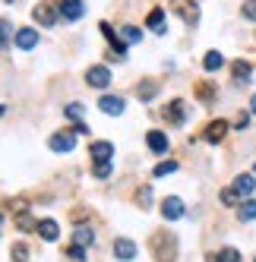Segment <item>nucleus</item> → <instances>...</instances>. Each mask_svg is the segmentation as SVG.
<instances>
[{
	"mask_svg": "<svg viewBox=\"0 0 256 262\" xmlns=\"http://www.w3.org/2000/svg\"><path fill=\"white\" fill-rule=\"evenodd\" d=\"M57 13L60 10H54L51 4H38V7L32 10V16H35V23H38V26H57Z\"/></svg>",
	"mask_w": 256,
	"mask_h": 262,
	"instance_id": "4",
	"label": "nucleus"
},
{
	"mask_svg": "<svg viewBox=\"0 0 256 262\" xmlns=\"http://www.w3.org/2000/svg\"><path fill=\"white\" fill-rule=\"evenodd\" d=\"M57 10H60V16L63 19H82V13H86V7H82V0H60L57 4Z\"/></svg>",
	"mask_w": 256,
	"mask_h": 262,
	"instance_id": "7",
	"label": "nucleus"
},
{
	"mask_svg": "<svg viewBox=\"0 0 256 262\" xmlns=\"http://www.w3.org/2000/svg\"><path fill=\"white\" fill-rule=\"evenodd\" d=\"M164 120H171L174 126H180V123H184V101H171L168 107H164Z\"/></svg>",
	"mask_w": 256,
	"mask_h": 262,
	"instance_id": "15",
	"label": "nucleus"
},
{
	"mask_svg": "<svg viewBox=\"0 0 256 262\" xmlns=\"http://www.w3.org/2000/svg\"><path fill=\"white\" fill-rule=\"evenodd\" d=\"M241 16L250 19V23H256V0H247V4L241 7Z\"/></svg>",
	"mask_w": 256,
	"mask_h": 262,
	"instance_id": "31",
	"label": "nucleus"
},
{
	"mask_svg": "<svg viewBox=\"0 0 256 262\" xmlns=\"http://www.w3.org/2000/svg\"><path fill=\"white\" fill-rule=\"evenodd\" d=\"M145 145H149L155 155H164V152H168V145H171V142H168V136H164L161 129H152V133L145 136Z\"/></svg>",
	"mask_w": 256,
	"mask_h": 262,
	"instance_id": "11",
	"label": "nucleus"
},
{
	"mask_svg": "<svg viewBox=\"0 0 256 262\" xmlns=\"http://www.w3.org/2000/svg\"><path fill=\"white\" fill-rule=\"evenodd\" d=\"M38 234H41L45 240H57V234H60V228H57V221H51V218L38 221Z\"/></svg>",
	"mask_w": 256,
	"mask_h": 262,
	"instance_id": "20",
	"label": "nucleus"
},
{
	"mask_svg": "<svg viewBox=\"0 0 256 262\" xmlns=\"http://www.w3.org/2000/svg\"><path fill=\"white\" fill-rule=\"evenodd\" d=\"M67 256H70L73 262H82V259H86V247H79V243H70V247H67Z\"/></svg>",
	"mask_w": 256,
	"mask_h": 262,
	"instance_id": "27",
	"label": "nucleus"
},
{
	"mask_svg": "<svg viewBox=\"0 0 256 262\" xmlns=\"http://www.w3.org/2000/svg\"><path fill=\"white\" fill-rule=\"evenodd\" d=\"M86 82L92 85V89H108V85H111V70H108L104 63L89 67V70H86Z\"/></svg>",
	"mask_w": 256,
	"mask_h": 262,
	"instance_id": "2",
	"label": "nucleus"
},
{
	"mask_svg": "<svg viewBox=\"0 0 256 262\" xmlns=\"http://www.w3.org/2000/svg\"><path fill=\"white\" fill-rule=\"evenodd\" d=\"M152 253L158 262H174L177 259V237L171 231H155L152 234Z\"/></svg>",
	"mask_w": 256,
	"mask_h": 262,
	"instance_id": "1",
	"label": "nucleus"
},
{
	"mask_svg": "<svg viewBox=\"0 0 256 262\" xmlns=\"http://www.w3.org/2000/svg\"><path fill=\"white\" fill-rule=\"evenodd\" d=\"M13 41H16V48H19V51H32L35 45H38V32H35V29H19Z\"/></svg>",
	"mask_w": 256,
	"mask_h": 262,
	"instance_id": "10",
	"label": "nucleus"
},
{
	"mask_svg": "<svg viewBox=\"0 0 256 262\" xmlns=\"http://www.w3.org/2000/svg\"><path fill=\"white\" fill-rule=\"evenodd\" d=\"M73 243H79V247H92V243H95V231L89 228V224H79V228L73 231Z\"/></svg>",
	"mask_w": 256,
	"mask_h": 262,
	"instance_id": "16",
	"label": "nucleus"
},
{
	"mask_svg": "<svg viewBox=\"0 0 256 262\" xmlns=\"http://www.w3.org/2000/svg\"><path fill=\"white\" fill-rule=\"evenodd\" d=\"M177 171V161H161L158 167H155V177H168V174H174Z\"/></svg>",
	"mask_w": 256,
	"mask_h": 262,
	"instance_id": "28",
	"label": "nucleus"
},
{
	"mask_svg": "<svg viewBox=\"0 0 256 262\" xmlns=\"http://www.w3.org/2000/svg\"><path fill=\"white\" fill-rule=\"evenodd\" d=\"M237 199H241V193L234 190V186H228V190H222V205H228V209H234Z\"/></svg>",
	"mask_w": 256,
	"mask_h": 262,
	"instance_id": "25",
	"label": "nucleus"
},
{
	"mask_svg": "<svg viewBox=\"0 0 256 262\" xmlns=\"http://www.w3.org/2000/svg\"><path fill=\"white\" fill-rule=\"evenodd\" d=\"M222 67H225V57L218 51H209L206 57H203V70L206 73H215V70H222Z\"/></svg>",
	"mask_w": 256,
	"mask_h": 262,
	"instance_id": "19",
	"label": "nucleus"
},
{
	"mask_svg": "<svg viewBox=\"0 0 256 262\" xmlns=\"http://www.w3.org/2000/svg\"><path fill=\"white\" fill-rule=\"evenodd\" d=\"M120 38H123L126 45H136V41H142V32H139L136 26H120Z\"/></svg>",
	"mask_w": 256,
	"mask_h": 262,
	"instance_id": "22",
	"label": "nucleus"
},
{
	"mask_svg": "<svg viewBox=\"0 0 256 262\" xmlns=\"http://www.w3.org/2000/svg\"><path fill=\"white\" fill-rule=\"evenodd\" d=\"M0 224H4V215H0Z\"/></svg>",
	"mask_w": 256,
	"mask_h": 262,
	"instance_id": "39",
	"label": "nucleus"
},
{
	"mask_svg": "<svg viewBox=\"0 0 256 262\" xmlns=\"http://www.w3.org/2000/svg\"><path fill=\"white\" fill-rule=\"evenodd\" d=\"M98 107H101V114H123V107H126V101L120 98V95H101L98 98Z\"/></svg>",
	"mask_w": 256,
	"mask_h": 262,
	"instance_id": "8",
	"label": "nucleus"
},
{
	"mask_svg": "<svg viewBox=\"0 0 256 262\" xmlns=\"http://www.w3.org/2000/svg\"><path fill=\"white\" fill-rule=\"evenodd\" d=\"M225 133H228V123H225V120H212V123L206 126V142H212V145L222 142Z\"/></svg>",
	"mask_w": 256,
	"mask_h": 262,
	"instance_id": "13",
	"label": "nucleus"
},
{
	"mask_svg": "<svg viewBox=\"0 0 256 262\" xmlns=\"http://www.w3.org/2000/svg\"><path fill=\"white\" fill-rule=\"evenodd\" d=\"M13 259L16 262H29V247H26V243H16V247H13Z\"/></svg>",
	"mask_w": 256,
	"mask_h": 262,
	"instance_id": "32",
	"label": "nucleus"
},
{
	"mask_svg": "<svg viewBox=\"0 0 256 262\" xmlns=\"http://www.w3.org/2000/svg\"><path fill=\"white\" fill-rule=\"evenodd\" d=\"M48 145H51V152H73V145H76V136L73 133H54L51 139H48Z\"/></svg>",
	"mask_w": 256,
	"mask_h": 262,
	"instance_id": "5",
	"label": "nucleus"
},
{
	"mask_svg": "<svg viewBox=\"0 0 256 262\" xmlns=\"http://www.w3.org/2000/svg\"><path fill=\"white\" fill-rule=\"evenodd\" d=\"M250 114H253V117H256V95H253V98H250Z\"/></svg>",
	"mask_w": 256,
	"mask_h": 262,
	"instance_id": "37",
	"label": "nucleus"
},
{
	"mask_svg": "<svg viewBox=\"0 0 256 262\" xmlns=\"http://www.w3.org/2000/svg\"><path fill=\"white\" fill-rule=\"evenodd\" d=\"M196 95H199V98H203V101H212V98H215V89L203 82V85H196Z\"/></svg>",
	"mask_w": 256,
	"mask_h": 262,
	"instance_id": "33",
	"label": "nucleus"
},
{
	"mask_svg": "<svg viewBox=\"0 0 256 262\" xmlns=\"http://www.w3.org/2000/svg\"><path fill=\"white\" fill-rule=\"evenodd\" d=\"M136 205L139 209H152V186H142L136 193Z\"/></svg>",
	"mask_w": 256,
	"mask_h": 262,
	"instance_id": "24",
	"label": "nucleus"
},
{
	"mask_svg": "<svg viewBox=\"0 0 256 262\" xmlns=\"http://www.w3.org/2000/svg\"><path fill=\"white\" fill-rule=\"evenodd\" d=\"M63 114H67V117H73V120H76V117L82 114V104H67V107H63Z\"/></svg>",
	"mask_w": 256,
	"mask_h": 262,
	"instance_id": "35",
	"label": "nucleus"
},
{
	"mask_svg": "<svg viewBox=\"0 0 256 262\" xmlns=\"http://www.w3.org/2000/svg\"><path fill=\"white\" fill-rule=\"evenodd\" d=\"M247 123H250V114H241V117H237V129H247Z\"/></svg>",
	"mask_w": 256,
	"mask_h": 262,
	"instance_id": "36",
	"label": "nucleus"
},
{
	"mask_svg": "<svg viewBox=\"0 0 256 262\" xmlns=\"http://www.w3.org/2000/svg\"><path fill=\"white\" fill-rule=\"evenodd\" d=\"M209 262H241V253H237L234 247H225V250H218L215 256H209Z\"/></svg>",
	"mask_w": 256,
	"mask_h": 262,
	"instance_id": "21",
	"label": "nucleus"
},
{
	"mask_svg": "<svg viewBox=\"0 0 256 262\" xmlns=\"http://www.w3.org/2000/svg\"><path fill=\"white\" fill-rule=\"evenodd\" d=\"M89 155H92L95 164H98V161H111L114 145H111V142H92V145H89Z\"/></svg>",
	"mask_w": 256,
	"mask_h": 262,
	"instance_id": "12",
	"label": "nucleus"
},
{
	"mask_svg": "<svg viewBox=\"0 0 256 262\" xmlns=\"http://www.w3.org/2000/svg\"><path fill=\"white\" fill-rule=\"evenodd\" d=\"M231 73H234V79H237V82H250L253 67H250V60H234V63H231Z\"/></svg>",
	"mask_w": 256,
	"mask_h": 262,
	"instance_id": "18",
	"label": "nucleus"
},
{
	"mask_svg": "<svg viewBox=\"0 0 256 262\" xmlns=\"http://www.w3.org/2000/svg\"><path fill=\"white\" fill-rule=\"evenodd\" d=\"M155 92H158L155 82H142V85H139V101H152V98H155Z\"/></svg>",
	"mask_w": 256,
	"mask_h": 262,
	"instance_id": "26",
	"label": "nucleus"
},
{
	"mask_svg": "<svg viewBox=\"0 0 256 262\" xmlns=\"http://www.w3.org/2000/svg\"><path fill=\"white\" fill-rule=\"evenodd\" d=\"M237 218H241V221H253V218H256V202H253V199L241 202V209H237Z\"/></svg>",
	"mask_w": 256,
	"mask_h": 262,
	"instance_id": "23",
	"label": "nucleus"
},
{
	"mask_svg": "<svg viewBox=\"0 0 256 262\" xmlns=\"http://www.w3.org/2000/svg\"><path fill=\"white\" fill-rule=\"evenodd\" d=\"M253 174H256V164H253Z\"/></svg>",
	"mask_w": 256,
	"mask_h": 262,
	"instance_id": "40",
	"label": "nucleus"
},
{
	"mask_svg": "<svg viewBox=\"0 0 256 262\" xmlns=\"http://www.w3.org/2000/svg\"><path fill=\"white\" fill-rule=\"evenodd\" d=\"M95 177H101V180L111 177V161H98V164H95Z\"/></svg>",
	"mask_w": 256,
	"mask_h": 262,
	"instance_id": "34",
	"label": "nucleus"
},
{
	"mask_svg": "<svg viewBox=\"0 0 256 262\" xmlns=\"http://www.w3.org/2000/svg\"><path fill=\"white\" fill-rule=\"evenodd\" d=\"M161 215L164 221H177V218H184V202H180L177 196H168L161 202Z\"/></svg>",
	"mask_w": 256,
	"mask_h": 262,
	"instance_id": "6",
	"label": "nucleus"
},
{
	"mask_svg": "<svg viewBox=\"0 0 256 262\" xmlns=\"http://www.w3.org/2000/svg\"><path fill=\"white\" fill-rule=\"evenodd\" d=\"M4 4H13V0H4Z\"/></svg>",
	"mask_w": 256,
	"mask_h": 262,
	"instance_id": "38",
	"label": "nucleus"
},
{
	"mask_svg": "<svg viewBox=\"0 0 256 262\" xmlns=\"http://www.w3.org/2000/svg\"><path fill=\"white\" fill-rule=\"evenodd\" d=\"M234 190L241 193V196H253V190H256V174H241V177H234Z\"/></svg>",
	"mask_w": 256,
	"mask_h": 262,
	"instance_id": "14",
	"label": "nucleus"
},
{
	"mask_svg": "<svg viewBox=\"0 0 256 262\" xmlns=\"http://www.w3.org/2000/svg\"><path fill=\"white\" fill-rule=\"evenodd\" d=\"M174 10H177V16H180L187 26H196V23H199V7H196V0H174Z\"/></svg>",
	"mask_w": 256,
	"mask_h": 262,
	"instance_id": "3",
	"label": "nucleus"
},
{
	"mask_svg": "<svg viewBox=\"0 0 256 262\" xmlns=\"http://www.w3.org/2000/svg\"><path fill=\"white\" fill-rule=\"evenodd\" d=\"M145 26H149L155 35H161V32H164V10H161V7H155L149 16H145Z\"/></svg>",
	"mask_w": 256,
	"mask_h": 262,
	"instance_id": "17",
	"label": "nucleus"
},
{
	"mask_svg": "<svg viewBox=\"0 0 256 262\" xmlns=\"http://www.w3.org/2000/svg\"><path fill=\"white\" fill-rule=\"evenodd\" d=\"M10 32H13V26H10L7 19H0V51L7 48V41H10Z\"/></svg>",
	"mask_w": 256,
	"mask_h": 262,
	"instance_id": "30",
	"label": "nucleus"
},
{
	"mask_svg": "<svg viewBox=\"0 0 256 262\" xmlns=\"http://www.w3.org/2000/svg\"><path fill=\"white\" fill-rule=\"evenodd\" d=\"M19 231H38V221H32V218L26 215V209L19 212Z\"/></svg>",
	"mask_w": 256,
	"mask_h": 262,
	"instance_id": "29",
	"label": "nucleus"
},
{
	"mask_svg": "<svg viewBox=\"0 0 256 262\" xmlns=\"http://www.w3.org/2000/svg\"><path fill=\"white\" fill-rule=\"evenodd\" d=\"M111 250H114V256H117L120 262H130V259L136 256V243H133V240H126V237H117Z\"/></svg>",
	"mask_w": 256,
	"mask_h": 262,
	"instance_id": "9",
	"label": "nucleus"
}]
</instances>
